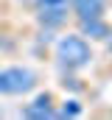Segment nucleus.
<instances>
[{
	"instance_id": "nucleus-6",
	"label": "nucleus",
	"mask_w": 112,
	"mask_h": 120,
	"mask_svg": "<svg viewBox=\"0 0 112 120\" xmlns=\"http://www.w3.org/2000/svg\"><path fill=\"white\" fill-rule=\"evenodd\" d=\"M79 22V34L87 36L90 42L92 39H107V34H109V22L104 20V17H92V20H76Z\"/></svg>"
},
{
	"instance_id": "nucleus-2",
	"label": "nucleus",
	"mask_w": 112,
	"mask_h": 120,
	"mask_svg": "<svg viewBox=\"0 0 112 120\" xmlns=\"http://www.w3.org/2000/svg\"><path fill=\"white\" fill-rule=\"evenodd\" d=\"M39 87V73L25 64L0 67V95H28Z\"/></svg>"
},
{
	"instance_id": "nucleus-3",
	"label": "nucleus",
	"mask_w": 112,
	"mask_h": 120,
	"mask_svg": "<svg viewBox=\"0 0 112 120\" xmlns=\"http://www.w3.org/2000/svg\"><path fill=\"white\" fill-rule=\"evenodd\" d=\"M34 8H36V22L48 31L64 28L67 20L73 17L70 0H34Z\"/></svg>"
},
{
	"instance_id": "nucleus-1",
	"label": "nucleus",
	"mask_w": 112,
	"mask_h": 120,
	"mask_svg": "<svg viewBox=\"0 0 112 120\" xmlns=\"http://www.w3.org/2000/svg\"><path fill=\"white\" fill-rule=\"evenodd\" d=\"M53 56H56V64L62 70L76 73V70L90 67V61H92V45L79 31L76 34H62L59 42H56V48H53Z\"/></svg>"
},
{
	"instance_id": "nucleus-5",
	"label": "nucleus",
	"mask_w": 112,
	"mask_h": 120,
	"mask_svg": "<svg viewBox=\"0 0 112 120\" xmlns=\"http://www.w3.org/2000/svg\"><path fill=\"white\" fill-rule=\"evenodd\" d=\"M109 0H70L73 17L76 20H92V17H104L107 14Z\"/></svg>"
},
{
	"instance_id": "nucleus-4",
	"label": "nucleus",
	"mask_w": 112,
	"mask_h": 120,
	"mask_svg": "<svg viewBox=\"0 0 112 120\" xmlns=\"http://www.w3.org/2000/svg\"><path fill=\"white\" fill-rule=\"evenodd\" d=\"M25 117H34V120H45V117H56V98L53 92H39L31 103H25L20 109Z\"/></svg>"
},
{
	"instance_id": "nucleus-8",
	"label": "nucleus",
	"mask_w": 112,
	"mask_h": 120,
	"mask_svg": "<svg viewBox=\"0 0 112 120\" xmlns=\"http://www.w3.org/2000/svg\"><path fill=\"white\" fill-rule=\"evenodd\" d=\"M104 45H107V53L112 56V28H109V34H107V39H104Z\"/></svg>"
},
{
	"instance_id": "nucleus-7",
	"label": "nucleus",
	"mask_w": 112,
	"mask_h": 120,
	"mask_svg": "<svg viewBox=\"0 0 112 120\" xmlns=\"http://www.w3.org/2000/svg\"><path fill=\"white\" fill-rule=\"evenodd\" d=\"M81 115V103L79 101H62V106H56V117H79Z\"/></svg>"
}]
</instances>
